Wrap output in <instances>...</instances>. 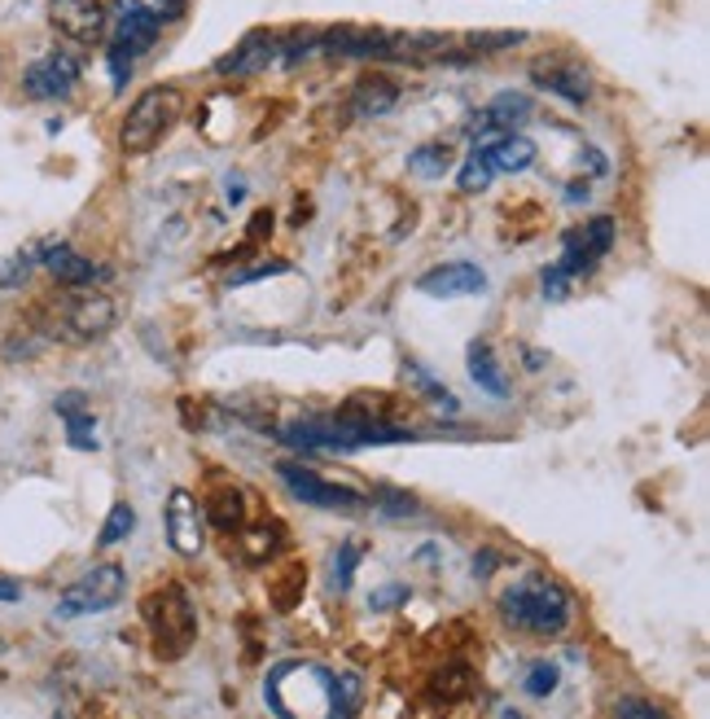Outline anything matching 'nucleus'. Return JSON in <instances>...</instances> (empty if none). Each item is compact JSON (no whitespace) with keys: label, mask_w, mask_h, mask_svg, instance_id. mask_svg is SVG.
I'll use <instances>...</instances> for the list:
<instances>
[{"label":"nucleus","mask_w":710,"mask_h":719,"mask_svg":"<svg viewBox=\"0 0 710 719\" xmlns=\"http://www.w3.org/2000/svg\"><path fill=\"white\" fill-rule=\"evenodd\" d=\"M158 5H163L167 19H180V14H185V0H158Z\"/></svg>","instance_id":"nucleus-41"},{"label":"nucleus","mask_w":710,"mask_h":719,"mask_svg":"<svg viewBox=\"0 0 710 719\" xmlns=\"http://www.w3.org/2000/svg\"><path fill=\"white\" fill-rule=\"evenodd\" d=\"M206 522L215 527V531H224V535H237L241 527H246V500H241V492H215L211 500H206Z\"/></svg>","instance_id":"nucleus-22"},{"label":"nucleus","mask_w":710,"mask_h":719,"mask_svg":"<svg viewBox=\"0 0 710 719\" xmlns=\"http://www.w3.org/2000/svg\"><path fill=\"white\" fill-rule=\"evenodd\" d=\"M404 374H409V382H413V387H422V391H426V400H430V404H439V409L457 413V400H452V391H448V387H439V382H435L430 374H422L417 365H409Z\"/></svg>","instance_id":"nucleus-32"},{"label":"nucleus","mask_w":710,"mask_h":719,"mask_svg":"<svg viewBox=\"0 0 710 719\" xmlns=\"http://www.w3.org/2000/svg\"><path fill=\"white\" fill-rule=\"evenodd\" d=\"M276 544H281V527H276V522L255 527V531H246V535H241V557L259 566V562H268V557L276 553Z\"/></svg>","instance_id":"nucleus-26"},{"label":"nucleus","mask_w":710,"mask_h":719,"mask_svg":"<svg viewBox=\"0 0 710 719\" xmlns=\"http://www.w3.org/2000/svg\"><path fill=\"white\" fill-rule=\"evenodd\" d=\"M132 527H137V514H132V505H128V500H119V505L106 514L97 544H102V549H110V544H123V540L132 535Z\"/></svg>","instance_id":"nucleus-27"},{"label":"nucleus","mask_w":710,"mask_h":719,"mask_svg":"<svg viewBox=\"0 0 710 719\" xmlns=\"http://www.w3.org/2000/svg\"><path fill=\"white\" fill-rule=\"evenodd\" d=\"M36 250H19L10 263H0V290H14V285H23L27 276H32V268H36Z\"/></svg>","instance_id":"nucleus-31"},{"label":"nucleus","mask_w":710,"mask_h":719,"mask_svg":"<svg viewBox=\"0 0 710 719\" xmlns=\"http://www.w3.org/2000/svg\"><path fill=\"white\" fill-rule=\"evenodd\" d=\"M487 154H492L496 176H500V172H526V167L535 163V145H531L526 137H518V132H505L500 141H492Z\"/></svg>","instance_id":"nucleus-20"},{"label":"nucleus","mask_w":710,"mask_h":719,"mask_svg":"<svg viewBox=\"0 0 710 719\" xmlns=\"http://www.w3.org/2000/svg\"><path fill=\"white\" fill-rule=\"evenodd\" d=\"M115 316H119V307H115L110 294L84 290V294H75V298L67 303V311H62V338H67V342L106 338V333L115 329Z\"/></svg>","instance_id":"nucleus-6"},{"label":"nucleus","mask_w":710,"mask_h":719,"mask_svg":"<svg viewBox=\"0 0 710 719\" xmlns=\"http://www.w3.org/2000/svg\"><path fill=\"white\" fill-rule=\"evenodd\" d=\"M614 719H666V710L653 706L649 697H618L614 702Z\"/></svg>","instance_id":"nucleus-33"},{"label":"nucleus","mask_w":710,"mask_h":719,"mask_svg":"<svg viewBox=\"0 0 710 719\" xmlns=\"http://www.w3.org/2000/svg\"><path fill=\"white\" fill-rule=\"evenodd\" d=\"M141 618H145V627L154 636V649L163 658H180L193 645V636H198V614H193L189 592L180 584H163V588L145 592Z\"/></svg>","instance_id":"nucleus-3"},{"label":"nucleus","mask_w":710,"mask_h":719,"mask_svg":"<svg viewBox=\"0 0 710 719\" xmlns=\"http://www.w3.org/2000/svg\"><path fill=\"white\" fill-rule=\"evenodd\" d=\"M281 54V40L272 36V32H250L233 54H224L220 62H215V71L220 75H259V71H268V62Z\"/></svg>","instance_id":"nucleus-14"},{"label":"nucleus","mask_w":710,"mask_h":719,"mask_svg":"<svg viewBox=\"0 0 710 719\" xmlns=\"http://www.w3.org/2000/svg\"><path fill=\"white\" fill-rule=\"evenodd\" d=\"M54 409H58L62 422H67V439H71V448L93 452V448H97V435H93L97 426H93V417H88V409H84V396H80V391H67Z\"/></svg>","instance_id":"nucleus-17"},{"label":"nucleus","mask_w":710,"mask_h":719,"mask_svg":"<svg viewBox=\"0 0 710 719\" xmlns=\"http://www.w3.org/2000/svg\"><path fill=\"white\" fill-rule=\"evenodd\" d=\"M276 474H281V483H285V492H289L294 500L316 505V509H342V514H355V509H365V505H369L355 487L329 483V479H320V474H311V470H303V465H294V461H281Z\"/></svg>","instance_id":"nucleus-5"},{"label":"nucleus","mask_w":710,"mask_h":719,"mask_svg":"<svg viewBox=\"0 0 710 719\" xmlns=\"http://www.w3.org/2000/svg\"><path fill=\"white\" fill-rule=\"evenodd\" d=\"M0 601H5V605H14V601H23V588H19L14 579H0Z\"/></svg>","instance_id":"nucleus-40"},{"label":"nucleus","mask_w":710,"mask_h":719,"mask_svg":"<svg viewBox=\"0 0 710 719\" xmlns=\"http://www.w3.org/2000/svg\"><path fill=\"white\" fill-rule=\"evenodd\" d=\"M110 75H115V89H123L132 80V58L119 54V49H110Z\"/></svg>","instance_id":"nucleus-37"},{"label":"nucleus","mask_w":710,"mask_h":719,"mask_svg":"<svg viewBox=\"0 0 710 719\" xmlns=\"http://www.w3.org/2000/svg\"><path fill=\"white\" fill-rule=\"evenodd\" d=\"M470 378H474L492 400H505V396H509V382H505V374H500V365H496V355H492L487 342H474V346H470Z\"/></svg>","instance_id":"nucleus-21"},{"label":"nucleus","mask_w":710,"mask_h":719,"mask_svg":"<svg viewBox=\"0 0 710 719\" xmlns=\"http://www.w3.org/2000/svg\"><path fill=\"white\" fill-rule=\"evenodd\" d=\"M540 281H544V298H566L575 276H570L561 263H553V268H544V276H540Z\"/></svg>","instance_id":"nucleus-34"},{"label":"nucleus","mask_w":710,"mask_h":719,"mask_svg":"<svg viewBox=\"0 0 710 719\" xmlns=\"http://www.w3.org/2000/svg\"><path fill=\"white\" fill-rule=\"evenodd\" d=\"M492 180H496L492 154H487V145H478V150L465 158V167H461V189H465V193H483Z\"/></svg>","instance_id":"nucleus-25"},{"label":"nucleus","mask_w":710,"mask_h":719,"mask_svg":"<svg viewBox=\"0 0 710 719\" xmlns=\"http://www.w3.org/2000/svg\"><path fill=\"white\" fill-rule=\"evenodd\" d=\"M409 172L422 180H443L452 172V150L448 145H422L409 154Z\"/></svg>","instance_id":"nucleus-24"},{"label":"nucleus","mask_w":710,"mask_h":719,"mask_svg":"<svg viewBox=\"0 0 710 719\" xmlns=\"http://www.w3.org/2000/svg\"><path fill=\"white\" fill-rule=\"evenodd\" d=\"M281 272H285V263H259V268L233 276V285H246V281H259V276H281Z\"/></svg>","instance_id":"nucleus-38"},{"label":"nucleus","mask_w":710,"mask_h":719,"mask_svg":"<svg viewBox=\"0 0 710 719\" xmlns=\"http://www.w3.org/2000/svg\"><path fill=\"white\" fill-rule=\"evenodd\" d=\"M500 614L509 627L518 632H531V636H561L570 627V597L548 584V579H526V584H513L505 597H500Z\"/></svg>","instance_id":"nucleus-1"},{"label":"nucleus","mask_w":710,"mask_h":719,"mask_svg":"<svg viewBox=\"0 0 710 719\" xmlns=\"http://www.w3.org/2000/svg\"><path fill=\"white\" fill-rule=\"evenodd\" d=\"M49 23L71 45H97L106 36V5L102 0H49Z\"/></svg>","instance_id":"nucleus-7"},{"label":"nucleus","mask_w":710,"mask_h":719,"mask_svg":"<svg viewBox=\"0 0 710 719\" xmlns=\"http://www.w3.org/2000/svg\"><path fill=\"white\" fill-rule=\"evenodd\" d=\"M465 693H470V671H465V667H448V671L435 675V697H443V702H461Z\"/></svg>","instance_id":"nucleus-30"},{"label":"nucleus","mask_w":710,"mask_h":719,"mask_svg":"<svg viewBox=\"0 0 710 719\" xmlns=\"http://www.w3.org/2000/svg\"><path fill=\"white\" fill-rule=\"evenodd\" d=\"M522 40V32H483V36H470V49L478 54V49H509V45H518Z\"/></svg>","instance_id":"nucleus-36"},{"label":"nucleus","mask_w":710,"mask_h":719,"mask_svg":"<svg viewBox=\"0 0 710 719\" xmlns=\"http://www.w3.org/2000/svg\"><path fill=\"white\" fill-rule=\"evenodd\" d=\"M610 246H614V220H610V215H596V220H588L583 228H575V233L566 237V259H561V268H566L570 276H579V272H588L592 263H601V259L610 255Z\"/></svg>","instance_id":"nucleus-13"},{"label":"nucleus","mask_w":710,"mask_h":719,"mask_svg":"<svg viewBox=\"0 0 710 719\" xmlns=\"http://www.w3.org/2000/svg\"><path fill=\"white\" fill-rule=\"evenodd\" d=\"M496 719H522V710H513V706H505V710H500Z\"/></svg>","instance_id":"nucleus-42"},{"label":"nucleus","mask_w":710,"mask_h":719,"mask_svg":"<svg viewBox=\"0 0 710 719\" xmlns=\"http://www.w3.org/2000/svg\"><path fill=\"white\" fill-rule=\"evenodd\" d=\"M526 115H531V97H526V93H500V97L483 110V119L474 123V132H492V128H496V132H509V128L522 123Z\"/></svg>","instance_id":"nucleus-19"},{"label":"nucleus","mask_w":710,"mask_h":719,"mask_svg":"<svg viewBox=\"0 0 710 719\" xmlns=\"http://www.w3.org/2000/svg\"><path fill=\"white\" fill-rule=\"evenodd\" d=\"M374 505H378V509H387V514H395V518H404V514H417L413 496H404V492H378V496H374Z\"/></svg>","instance_id":"nucleus-35"},{"label":"nucleus","mask_w":710,"mask_h":719,"mask_svg":"<svg viewBox=\"0 0 710 719\" xmlns=\"http://www.w3.org/2000/svg\"><path fill=\"white\" fill-rule=\"evenodd\" d=\"M123 588H128L123 566H115V562H97V566H88V570H84V575H80V579L62 592V601H58V618L106 614V610H115V605H119Z\"/></svg>","instance_id":"nucleus-4"},{"label":"nucleus","mask_w":710,"mask_h":719,"mask_svg":"<svg viewBox=\"0 0 710 719\" xmlns=\"http://www.w3.org/2000/svg\"><path fill=\"white\" fill-rule=\"evenodd\" d=\"M167 540L180 557H198L206 544V514L198 509V500L185 487H176L167 500Z\"/></svg>","instance_id":"nucleus-9"},{"label":"nucleus","mask_w":710,"mask_h":719,"mask_svg":"<svg viewBox=\"0 0 710 719\" xmlns=\"http://www.w3.org/2000/svg\"><path fill=\"white\" fill-rule=\"evenodd\" d=\"M531 80H535L540 89H548V93H557V97L575 102V106L592 97V80H588V71H583L579 62L561 58V54L535 58V62H531Z\"/></svg>","instance_id":"nucleus-12"},{"label":"nucleus","mask_w":710,"mask_h":719,"mask_svg":"<svg viewBox=\"0 0 710 719\" xmlns=\"http://www.w3.org/2000/svg\"><path fill=\"white\" fill-rule=\"evenodd\" d=\"M303 588H307V566H303V562H285V566H276V570L268 575V601H272V610L289 614V610L298 605Z\"/></svg>","instance_id":"nucleus-18"},{"label":"nucleus","mask_w":710,"mask_h":719,"mask_svg":"<svg viewBox=\"0 0 710 719\" xmlns=\"http://www.w3.org/2000/svg\"><path fill=\"white\" fill-rule=\"evenodd\" d=\"M333 575H329V584H333V592H351V579H355V566H360V549L355 544H342L338 553H333Z\"/></svg>","instance_id":"nucleus-28"},{"label":"nucleus","mask_w":710,"mask_h":719,"mask_svg":"<svg viewBox=\"0 0 710 719\" xmlns=\"http://www.w3.org/2000/svg\"><path fill=\"white\" fill-rule=\"evenodd\" d=\"M557 684H561L557 662H531V671H526V680H522V688H526L531 697H548Z\"/></svg>","instance_id":"nucleus-29"},{"label":"nucleus","mask_w":710,"mask_h":719,"mask_svg":"<svg viewBox=\"0 0 710 719\" xmlns=\"http://www.w3.org/2000/svg\"><path fill=\"white\" fill-rule=\"evenodd\" d=\"M115 14H119V23H115V45L110 49H119V54H128L137 62L158 40V14L150 5H141V0H119Z\"/></svg>","instance_id":"nucleus-10"},{"label":"nucleus","mask_w":710,"mask_h":719,"mask_svg":"<svg viewBox=\"0 0 710 719\" xmlns=\"http://www.w3.org/2000/svg\"><path fill=\"white\" fill-rule=\"evenodd\" d=\"M346 106H351V115H360V119H382V115H391L400 106V84L387 80V75H369V80H360L351 89Z\"/></svg>","instance_id":"nucleus-15"},{"label":"nucleus","mask_w":710,"mask_h":719,"mask_svg":"<svg viewBox=\"0 0 710 719\" xmlns=\"http://www.w3.org/2000/svg\"><path fill=\"white\" fill-rule=\"evenodd\" d=\"M329 684V719H355V710H360V693H365V684H360V675H329L324 680Z\"/></svg>","instance_id":"nucleus-23"},{"label":"nucleus","mask_w":710,"mask_h":719,"mask_svg":"<svg viewBox=\"0 0 710 719\" xmlns=\"http://www.w3.org/2000/svg\"><path fill=\"white\" fill-rule=\"evenodd\" d=\"M395 601H409V588H382V592H374V610H391Z\"/></svg>","instance_id":"nucleus-39"},{"label":"nucleus","mask_w":710,"mask_h":719,"mask_svg":"<svg viewBox=\"0 0 710 719\" xmlns=\"http://www.w3.org/2000/svg\"><path fill=\"white\" fill-rule=\"evenodd\" d=\"M417 290L426 298H470V294H483L487 290V272L478 263L457 259V263H439V268L422 272L417 276Z\"/></svg>","instance_id":"nucleus-11"},{"label":"nucleus","mask_w":710,"mask_h":719,"mask_svg":"<svg viewBox=\"0 0 710 719\" xmlns=\"http://www.w3.org/2000/svg\"><path fill=\"white\" fill-rule=\"evenodd\" d=\"M40 263L62 281V285H75V290H84V285H93L102 272L80 255V250H71V246H45L40 250Z\"/></svg>","instance_id":"nucleus-16"},{"label":"nucleus","mask_w":710,"mask_h":719,"mask_svg":"<svg viewBox=\"0 0 710 719\" xmlns=\"http://www.w3.org/2000/svg\"><path fill=\"white\" fill-rule=\"evenodd\" d=\"M80 84V62L71 54H49L23 71V93L36 102H62Z\"/></svg>","instance_id":"nucleus-8"},{"label":"nucleus","mask_w":710,"mask_h":719,"mask_svg":"<svg viewBox=\"0 0 710 719\" xmlns=\"http://www.w3.org/2000/svg\"><path fill=\"white\" fill-rule=\"evenodd\" d=\"M185 115V93L176 84H154L145 89L128 115H123V128H119V150L123 154H150Z\"/></svg>","instance_id":"nucleus-2"}]
</instances>
